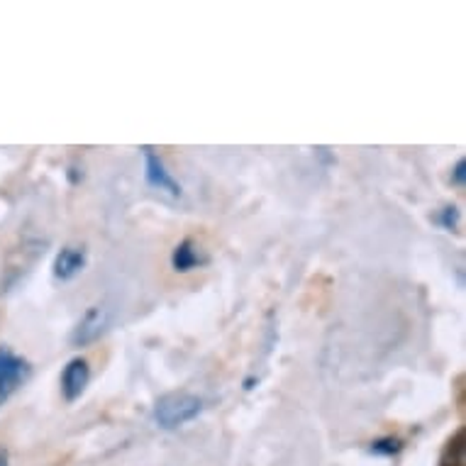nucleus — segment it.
<instances>
[{
	"label": "nucleus",
	"mask_w": 466,
	"mask_h": 466,
	"mask_svg": "<svg viewBox=\"0 0 466 466\" xmlns=\"http://www.w3.org/2000/svg\"><path fill=\"white\" fill-rule=\"evenodd\" d=\"M203 257H200L198 247L193 239H184V242H178L177 249L171 252V267L177 268L178 274H186V271H193V268H198L203 264Z\"/></svg>",
	"instance_id": "7"
},
{
	"label": "nucleus",
	"mask_w": 466,
	"mask_h": 466,
	"mask_svg": "<svg viewBox=\"0 0 466 466\" xmlns=\"http://www.w3.org/2000/svg\"><path fill=\"white\" fill-rule=\"evenodd\" d=\"M142 154H145L147 184L152 186V188H157L159 193H167V196H171V198H181V184L168 174L159 154L154 152L152 147H145Z\"/></svg>",
	"instance_id": "3"
},
{
	"label": "nucleus",
	"mask_w": 466,
	"mask_h": 466,
	"mask_svg": "<svg viewBox=\"0 0 466 466\" xmlns=\"http://www.w3.org/2000/svg\"><path fill=\"white\" fill-rule=\"evenodd\" d=\"M457 218H459L457 208H454V206L444 208L442 215H440V222L444 225V229H454V228H457Z\"/></svg>",
	"instance_id": "10"
},
{
	"label": "nucleus",
	"mask_w": 466,
	"mask_h": 466,
	"mask_svg": "<svg viewBox=\"0 0 466 466\" xmlns=\"http://www.w3.org/2000/svg\"><path fill=\"white\" fill-rule=\"evenodd\" d=\"M464 178H466V161L459 159L457 167H454V174H451V184L464 186Z\"/></svg>",
	"instance_id": "11"
},
{
	"label": "nucleus",
	"mask_w": 466,
	"mask_h": 466,
	"mask_svg": "<svg viewBox=\"0 0 466 466\" xmlns=\"http://www.w3.org/2000/svg\"><path fill=\"white\" fill-rule=\"evenodd\" d=\"M0 466H8V451L0 447Z\"/></svg>",
	"instance_id": "12"
},
{
	"label": "nucleus",
	"mask_w": 466,
	"mask_h": 466,
	"mask_svg": "<svg viewBox=\"0 0 466 466\" xmlns=\"http://www.w3.org/2000/svg\"><path fill=\"white\" fill-rule=\"evenodd\" d=\"M86 267V249L84 247H64L62 252L54 259V279L59 281H71Z\"/></svg>",
	"instance_id": "5"
},
{
	"label": "nucleus",
	"mask_w": 466,
	"mask_h": 466,
	"mask_svg": "<svg viewBox=\"0 0 466 466\" xmlns=\"http://www.w3.org/2000/svg\"><path fill=\"white\" fill-rule=\"evenodd\" d=\"M30 361L0 344V405L8 403V398L30 379Z\"/></svg>",
	"instance_id": "2"
},
{
	"label": "nucleus",
	"mask_w": 466,
	"mask_h": 466,
	"mask_svg": "<svg viewBox=\"0 0 466 466\" xmlns=\"http://www.w3.org/2000/svg\"><path fill=\"white\" fill-rule=\"evenodd\" d=\"M203 410V400L191 390H171L154 405V420L164 430H177L186 422L196 420Z\"/></svg>",
	"instance_id": "1"
},
{
	"label": "nucleus",
	"mask_w": 466,
	"mask_h": 466,
	"mask_svg": "<svg viewBox=\"0 0 466 466\" xmlns=\"http://www.w3.org/2000/svg\"><path fill=\"white\" fill-rule=\"evenodd\" d=\"M91 381V367L84 357H74V360L64 367L62 371V393L66 400H76L86 390Z\"/></svg>",
	"instance_id": "4"
},
{
	"label": "nucleus",
	"mask_w": 466,
	"mask_h": 466,
	"mask_svg": "<svg viewBox=\"0 0 466 466\" xmlns=\"http://www.w3.org/2000/svg\"><path fill=\"white\" fill-rule=\"evenodd\" d=\"M440 466H466V432L464 428H459L454 435L450 437V442L444 447L442 457H440Z\"/></svg>",
	"instance_id": "8"
},
{
	"label": "nucleus",
	"mask_w": 466,
	"mask_h": 466,
	"mask_svg": "<svg viewBox=\"0 0 466 466\" xmlns=\"http://www.w3.org/2000/svg\"><path fill=\"white\" fill-rule=\"evenodd\" d=\"M107 315L100 306H93L88 313L84 315V320L78 322L76 332H74V344H88L93 339H98L100 332L106 329Z\"/></svg>",
	"instance_id": "6"
},
{
	"label": "nucleus",
	"mask_w": 466,
	"mask_h": 466,
	"mask_svg": "<svg viewBox=\"0 0 466 466\" xmlns=\"http://www.w3.org/2000/svg\"><path fill=\"white\" fill-rule=\"evenodd\" d=\"M400 440H396V437H383V440H376L374 444H371V451L374 454H386V457H393V454H398L400 451Z\"/></svg>",
	"instance_id": "9"
}]
</instances>
